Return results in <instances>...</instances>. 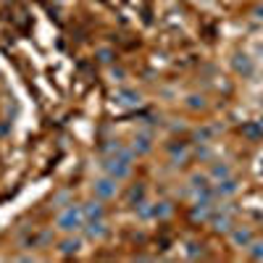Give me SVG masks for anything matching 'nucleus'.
<instances>
[{
    "mask_svg": "<svg viewBox=\"0 0 263 263\" xmlns=\"http://www.w3.org/2000/svg\"><path fill=\"white\" fill-rule=\"evenodd\" d=\"M132 161H135V150L121 145L116 153H108V156L103 158V171L108 174V177L124 182L132 174Z\"/></svg>",
    "mask_w": 263,
    "mask_h": 263,
    "instance_id": "f257e3e1",
    "label": "nucleus"
},
{
    "mask_svg": "<svg viewBox=\"0 0 263 263\" xmlns=\"http://www.w3.org/2000/svg\"><path fill=\"white\" fill-rule=\"evenodd\" d=\"M84 224H87L84 211H82V205H74V203L61 208V213L55 218V229H61L63 234H77L79 229H84Z\"/></svg>",
    "mask_w": 263,
    "mask_h": 263,
    "instance_id": "f03ea898",
    "label": "nucleus"
},
{
    "mask_svg": "<svg viewBox=\"0 0 263 263\" xmlns=\"http://www.w3.org/2000/svg\"><path fill=\"white\" fill-rule=\"evenodd\" d=\"M92 195L98 197V200H111V197L119 195V179L103 174V177H98V179L92 182Z\"/></svg>",
    "mask_w": 263,
    "mask_h": 263,
    "instance_id": "7ed1b4c3",
    "label": "nucleus"
},
{
    "mask_svg": "<svg viewBox=\"0 0 263 263\" xmlns=\"http://www.w3.org/2000/svg\"><path fill=\"white\" fill-rule=\"evenodd\" d=\"M132 150H135V156H147L153 150V132L150 129H140L135 137H132Z\"/></svg>",
    "mask_w": 263,
    "mask_h": 263,
    "instance_id": "20e7f679",
    "label": "nucleus"
},
{
    "mask_svg": "<svg viewBox=\"0 0 263 263\" xmlns=\"http://www.w3.org/2000/svg\"><path fill=\"white\" fill-rule=\"evenodd\" d=\"M213 192H216L218 200H224V197H232V195H237V192H239V182H237L234 177L218 179V182L213 184Z\"/></svg>",
    "mask_w": 263,
    "mask_h": 263,
    "instance_id": "39448f33",
    "label": "nucleus"
},
{
    "mask_svg": "<svg viewBox=\"0 0 263 263\" xmlns=\"http://www.w3.org/2000/svg\"><path fill=\"white\" fill-rule=\"evenodd\" d=\"M116 103L124 108H137V105H142V95L137 90H132V87H121L116 92Z\"/></svg>",
    "mask_w": 263,
    "mask_h": 263,
    "instance_id": "423d86ee",
    "label": "nucleus"
},
{
    "mask_svg": "<svg viewBox=\"0 0 263 263\" xmlns=\"http://www.w3.org/2000/svg\"><path fill=\"white\" fill-rule=\"evenodd\" d=\"M229 234H232V245H234V248H250V242L255 239L248 227H234Z\"/></svg>",
    "mask_w": 263,
    "mask_h": 263,
    "instance_id": "0eeeda50",
    "label": "nucleus"
},
{
    "mask_svg": "<svg viewBox=\"0 0 263 263\" xmlns=\"http://www.w3.org/2000/svg\"><path fill=\"white\" fill-rule=\"evenodd\" d=\"M84 232H87V237L90 239H103L105 234H108V224H105V218H98V221H87L84 224Z\"/></svg>",
    "mask_w": 263,
    "mask_h": 263,
    "instance_id": "6e6552de",
    "label": "nucleus"
},
{
    "mask_svg": "<svg viewBox=\"0 0 263 263\" xmlns=\"http://www.w3.org/2000/svg\"><path fill=\"white\" fill-rule=\"evenodd\" d=\"M82 211H84V218H87V221H98V218H105V208L100 205L98 197H95V200H90V203H84Z\"/></svg>",
    "mask_w": 263,
    "mask_h": 263,
    "instance_id": "1a4fd4ad",
    "label": "nucleus"
},
{
    "mask_svg": "<svg viewBox=\"0 0 263 263\" xmlns=\"http://www.w3.org/2000/svg\"><path fill=\"white\" fill-rule=\"evenodd\" d=\"M63 255H77L79 250H82V242H79V239L74 237V234H69V237H66L63 239V242H61V248H58Z\"/></svg>",
    "mask_w": 263,
    "mask_h": 263,
    "instance_id": "9d476101",
    "label": "nucleus"
},
{
    "mask_svg": "<svg viewBox=\"0 0 263 263\" xmlns=\"http://www.w3.org/2000/svg\"><path fill=\"white\" fill-rule=\"evenodd\" d=\"M234 71L237 74H253V61L242 53V55H237L234 58Z\"/></svg>",
    "mask_w": 263,
    "mask_h": 263,
    "instance_id": "9b49d317",
    "label": "nucleus"
},
{
    "mask_svg": "<svg viewBox=\"0 0 263 263\" xmlns=\"http://www.w3.org/2000/svg\"><path fill=\"white\" fill-rule=\"evenodd\" d=\"M227 177H232V168L227 166V163H213L211 166V179H227Z\"/></svg>",
    "mask_w": 263,
    "mask_h": 263,
    "instance_id": "f8f14e48",
    "label": "nucleus"
},
{
    "mask_svg": "<svg viewBox=\"0 0 263 263\" xmlns=\"http://www.w3.org/2000/svg\"><path fill=\"white\" fill-rule=\"evenodd\" d=\"M184 105L190 108V111H203V108H205V98L203 95H187Z\"/></svg>",
    "mask_w": 263,
    "mask_h": 263,
    "instance_id": "ddd939ff",
    "label": "nucleus"
},
{
    "mask_svg": "<svg viewBox=\"0 0 263 263\" xmlns=\"http://www.w3.org/2000/svg\"><path fill=\"white\" fill-rule=\"evenodd\" d=\"M171 203H166V200H161V203H153V213H156V218H168L171 216Z\"/></svg>",
    "mask_w": 263,
    "mask_h": 263,
    "instance_id": "4468645a",
    "label": "nucleus"
},
{
    "mask_svg": "<svg viewBox=\"0 0 263 263\" xmlns=\"http://www.w3.org/2000/svg\"><path fill=\"white\" fill-rule=\"evenodd\" d=\"M248 250H250V258L253 260H263V239H253Z\"/></svg>",
    "mask_w": 263,
    "mask_h": 263,
    "instance_id": "2eb2a0df",
    "label": "nucleus"
},
{
    "mask_svg": "<svg viewBox=\"0 0 263 263\" xmlns=\"http://www.w3.org/2000/svg\"><path fill=\"white\" fill-rule=\"evenodd\" d=\"M55 205H58V208L69 205V192H58V195H55Z\"/></svg>",
    "mask_w": 263,
    "mask_h": 263,
    "instance_id": "dca6fc26",
    "label": "nucleus"
}]
</instances>
